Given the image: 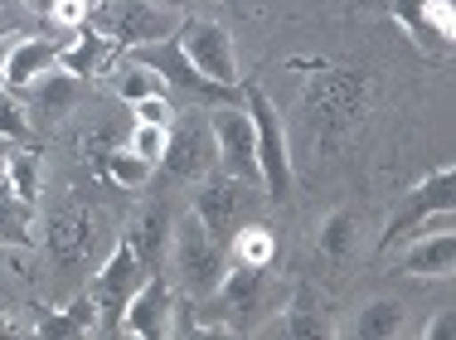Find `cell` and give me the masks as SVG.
<instances>
[{"instance_id":"cell-18","label":"cell","mask_w":456,"mask_h":340,"mask_svg":"<svg viewBox=\"0 0 456 340\" xmlns=\"http://www.w3.org/2000/svg\"><path fill=\"white\" fill-rule=\"evenodd\" d=\"M78 83H83L78 73H69V69H59V63H53L45 79L29 83V87H35V112L49 117V122H53V117H63L73 103H78Z\"/></svg>"},{"instance_id":"cell-16","label":"cell","mask_w":456,"mask_h":340,"mask_svg":"<svg viewBox=\"0 0 456 340\" xmlns=\"http://www.w3.org/2000/svg\"><path fill=\"white\" fill-rule=\"evenodd\" d=\"M132 248H136V258L146 262V272L156 268L160 272V258H166V248H170V214L160 210V204H151V210H141V219L132 224Z\"/></svg>"},{"instance_id":"cell-37","label":"cell","mask_w":456,"mask_h":340,"mask_svg":"<svg viewBox=\"0 0 456 340\" xmlns=\"http://www.w3.org/2000/svg\"><path fill=\"white\" fill-rule=\"evenodd\" d=\"M0 331H10V321H5V316H0Z\"/></svg>"},{"instance_id":"cell-14","label":"cell","mask_w":456,"mask_h":340,"mask_svg":"<svg viewBox=\"0 0 456 340\" xmlns=\"http://www.w3.org/2000/svg\"><path fill=\"white\" fill-rule=\"evenodd\" d=\"M456 268V238L452 228H437V234H418L398 248V272L408 278H452Z\"/></svg>"},{"instance_id":"cell-33","label":"cell","mask_w":456,"mask_h":340,"mask_svg":"<svg viewBox=\"0 0 456 340\" xmlns=\"http://www.w3.org/2000/svg\"><path fill=\"white\" fill-rule=\"evenodd\" d=\"M136 122H156V127H175V103H170V93H156V97H141L132 103Z\"/></svg>"},{"instance_id":"cell-6","label":"cell","mask_w":456,"mask_h":340,"mask_svg":"<svg viewBox=\"0 0 456 340\" xmlns=\"http://www.w3.org/2000/svg\"><path fill=\"white\" fill-rule=\"evenodd\" d=\"M175 44L180 54L194 63V73H204L209 83H224V87H243V73H238V49H233V35L219 25V20H180L175 29Z\"/></svg>"},{"instance_id":"cell-26","label":"cell","mask_w":456,"mask_h":340,"mask_svg":"<svg viewBox=\"0 0 456 340\" xmlns=\"http://www.w3.org/2000/svg\"><path fill=\"white\" fill-rule=\"evenodd\" d=\"M5 180H10V190H15L20 200L35 204V200H39V185H45V170H39V156H35V151H10Z\"/></svg>"},{"instance_id":"cell-25","label":"cell","mask_w":456,"mask_h":340,"mask_svg":"<svg viewBox=\"0 0 456 340\" xmlns=\"http://www.w3.org/2000/svg\"><path fill=\"white\" fill-rule=\"evenodd\" d=\"M403 331V306L398 302H369L360 311V321H354V336L360 340H388Z\"/></svg>"},{"instance_id":"cell-31","label":"cell","mask_w":456,"mask_h":340,"mask_svg":"<svg viewBox=\"0 0 456 340\" xmlns=\"http://www.w3.org/2000/svg\"><path fill=\"white\" fill-rule=\"evenodd\" d=\"M35 5L49 10V15L59 20L63 29H83V25H88V15H93L88 0H35Z\"/></svg>"},{"instance_id":"cell-22","label":"cell","mask_w":456,"mask_h":340,"mask_svg":"<svg viewBox=\"0 0 456 340\" xmlns=\"http://www.w3.org/2000/svg\"><path fill=\"white\" fill-rule=\"evenodd\" d=\"M281 331L287 336H297V340H325V336H335V326H330V316L321 311V297L316 292H297V302L287 306V316H281Z\"/></svg>"},{"instance_id":"cell-35","label":"cell","mask_w":456,"mask_h":340,"mask_svg":"<svg viewBox=\"0 0 456 340\" xmlns=\"http://www.w3.org/2000/svg\"><path fill=\"white\" fill-rule=\"evenodd\" d=\"M160 10H170V15H180V10H190V0H156Z\"/></svg>"},{"instance_id":"cell-21","label":"cell","mask_w":456,"mask_h":340,"mask_svg":"<svg viewBox=\"0 0 456 340\" xmlns=\"http://www.w3.org/2000/svg\"><path fill=\"white\" fill-rule=\"evenodd\" d=\"M233 262H243V268H273V258H277V228L273 224H263V219H253V224H243L233 234Z\"/></svg>"},{"instance_id":"cell-36","label":"cell","mask_w":456,"mask_h":340,"mask_svg":"<svg viewBox=\"0 0 456 340\" xmlns=\"http://www.w3.org/2000/svg\"><path fill=\"white\" fill-rule=\"evenodd\" d=\"M5 170H10V146H5V137H0V180H5Z\"/></svg>"},{"instance_id":"cell-13","label":"cell","mask_w":456,"mask_h":340,"mask_svg":"<svg viewBox=\"0 0 456 340\" xmlns=\"http://www.w3.org/2000/svg\"><path fill=\"white\" fill-rule=\"evenodd\" d=\"M59 54H63V39L15 35V44H10L5 59H0V83H5L10 93H20V87H29L35 79H45L53 63H59Z\"/></svg>"},{"instance_id":"cell-10","label":"cell","mask_w":456,"mask_h":340,"mask_svg":"<svg viewBox=\"0 0 456 340\" xmlns=\"http://www.w3.org/2000/svg\"><path fill=\"white\" fill-rule=\"evenodd\" d=\"M364 107V79L360 73H325V79L306 83V112L321 122L325 141H335L340 131H350V122Z\"/></svg>"},{"instance_id":"cell-29","label":"cell","mask_w":456,"mask_h":340,"mask_svg":"<svg viewBox=\"0 0 456 340\" xmlns=\"http://www.w3.org/2000/svg\"><path fill=\"white\" fill-rule=\"evenodd\" d=\"M102 170H107V180L126 185V190H141V185H146V175H151V166L136 156L132 146H126V151H112V156L102 161Z\"/></svg>"},{"instance_id":"cell-3","label":"cell","mask_w":456,"mask_h":340,"mask_svg":"<svg viewBox=\"0 0 456 340\" xmlns=\"http://www.w3.org/2000/svg\"><path fill=\"white\" fill-rule=\"evenodd\" d=\"M170 258H175L184 297H194V302L214 297L224 272H228V248L200 224V214H190L184 224L170 228Z\"/></svg>"},{"instance_id":"cell-38","label":"cell","mask_w":456,"mask_h":340,"mask_svg":"<svg viewBox=\"0 0 456 340\" xmlns=\"http://www.w3.org/2000/svg\"><path fill=\"white\" fill-rule=\"evenodd\" d=\"M228 5H233V0H228Z\"/></svg>"},{"instance_id":"cell-12","label":"cell","mask_w":456,"mask_h":340,"mask_svg":"<svg viewBox=\"0 0 456 340\" xmlns=\"http://www.w3.org/2000/svg\"><path fill=\"white\" fill-rule=\"evenodd\" d=\"M170 311H175V297H170L166 278H146L136 287V297L126 302L122 311V331L136 336V340H156V336H170Z\"/></svg>"},{"instance_id":"cell-28","label":"cell","mask_w":456,"mask_h":340,"mask_svg":"<svg viewBox=\"0 0 456 340\" xmlns=\"http://www.w3.org/2000/svg\"><path fill=\"white\" fill-rule=\"evenodd\" d=\"M117 93H122L126 103H141V97H156V93H170V87H166V79H156V73H151L146 63L126 59V63H122V73H117Z\"/></svg>"},{"instance_id":"cell-7","label":"cell","mask_w":456,"mask_h":340,"mask_svg":"<svg viewBox=\"0 0 456 340\" xmlns=\"http://www.w3.org/2000/svg\"><path fill=\"white\" fill-rule=\"evenodd\" d=\"M132 59L146 63L156 79H166V87H175V93H184V97H200V103L224 107V103H238V97H243V87H224V83H209L204 73H194V63L180 54L175 35H170V39H156V44H136Z\"/></svg>"},{"instance_id":"cell-1","label":"cell","mask_w":456,"mask_h":340,"mask_svg":"<svg viewBox=\"0 0 456 340\" xmlns=\"http://www.w3.org/2000/svg\"><path fill=\"white\" fill-rule=\"evenodd\" d=\"M452 204H456V170L437 166L432 175H422L408 190V200L394 210V219L384 224V238H379V253H394L408 238L418 234H437V228H452Z\"/></svg>"},{"instance_id":"cell-4","label":"cell","mask_w":456,"mask_h":340,"mask_svg":"<svg viewBox=\"0 0 456 340\" xmlns=\"http://www.w3.org/2000/svg\"><path fill=\"white\" fill-rule=\"evenodd\" d=\"M88 25L102 35L112 49H136V44H156L175 35V15L160 10L156 0H97Z\"/></svg>"},{"instance_id":"cell-11","label":"cell","mask_w":456,"mask_h":340,"mask_svg":"<svg viewBox=\"0 0 456 340\" xmlns=\"http://www.w3.org/2000/svg\"><path fill=\"white\" fill-rule=\"evenodd\" d=\"M388 15L412 35L428 59H442L456 39V10L452 0H388Z\"/></svg>"},{"instance_id":"cell-17","label":"cell","mask_w":456,"mask_h":340,"mask_svg":"<svg viewBox=\"0 0 456 340\" xmlns=\"http://www.w3.org/2000/svg\"><path fill=\"white\" fill-rule=\"evenodd\" d=\"M257 287H263V268H243V262H233V268L224 272V282H219V292H214V297L224 302L228 316H233V331L243 326V316L253 311Z\"/></svg>"},{"instance_id":"cell-8","label":"cell","mask_w":456,"mask_h":340,"mask_svg":"<svg viewBox=\"0 0 456 340\" xmlns=\"http://www.w3.org/2000/svg\"><path fill=\"white\" fill-rule=\"evenodd\" d=\"M209 137H214V161H219L228 175H238V180H248V185H263V166H257V131H253L248 107L243 112H238L233 103L214 107Z\"/></svg>"},{"instance_id":"cell-34","label":"cell","mask_w":456,"mask_h":340,"mask_svg":"<svg viewBox=\"0 0 456 340\" xmlns=\"http://www.w3.org/2000/svg\"><path fill=\"white\" fill-rule=\"evenodd\" d=\"M422 340H442V336H452V311H437L432 321H422Z\"/></svg>"},{"instance_id":"cell-24","label":"cell","mask_w":456,"mask_h":340,"mask_svg":"<svg viewBox=\"0 0 456 340\" xmlns=\"http://www.w3.org/2000/svg\"><path fill=\"white\" fill-rule=\"evenodd\" d=\"M88 224H93V214H63V219H53V253H59V262H83L88 258V248H93V234H88Z\"/></svg>"},{"instance_id":"cell-20","label":"cell","mask_w":456,"mask_h":340,"mask_svg":"<svg viewBox=\"0 0 456 340\" xmlns=\"http://www.w3.org/2000/svg\"><path fill=\"white\" fill-rule=\"evenodd\" d=\"M35 331H39V336H49V340L93 336V331H97V306H93V297H78V302L59 306V311L39 316V321H35Z\"/></svg>"},{"instance_id":"cell-15","label":"cell","mask_w":456,"mask_h":340,"mask_svg":"<svg viewBox=\"0 0 456 340\" xmlns=\"http://www.w3.org/2000/svg\"><path fill=\"white\" fill-rule=\"evenodd\" d=\"M209 161H214L209 127H170L166 156H160L166 175H175V180H200V175L209 170Z\"/></svg>"},{"instance_id":"cell-23","label":"cell","mask_w":456,"mask_h":340,"mask_svg":"<svg viewBox=\"0 0 456 340\" xmlns=\"http://www.w3.org/2000/svg\"><path fill=\"white\" fill-rule=\"evenodd\" d=\"M112 54V44H107L102 35H97L93 25H83L78 29V44H63V54H59V69H69V73H78V79H93V69Z\"/></svg>"},{"instance_id":"cell-30","label":"cell","mask_w":456,"mask_h":340,"mask_svg":"<svg viewBox=\"0 0 456 340\" xmlns=\"http://www.w3.org/2000/svg\"><path fill=\"white\" fill-rule=\"evenodd\" d=\"M166 141H170V127H156V122H136V131H132V151L146 166H156L166 156Z\"/></svg>"},{"instance_id":"cell-9","label":"cell","mask_w":456,"mask_h":340,"mask_svg":"<svg viewBox=\"0 0 456 340\" xmlns=\"http://www.w3.org/2000/svg\"><path fill=\"white\" fill-rule=\"evenodd\" d=\"M151 272H146V262L136 258V248H132V238H122V244L107 253L102 262V272H97V282H93V306H97V321H107V326H122V311H126V302L136 297V287L146 282Z\"/></svg>"},{"instance_id":"cell-27","label":"cell","mask_w":456,"mask_h":340,"mask_svg":"<svg viewBox=\"0 0 456 340\" xmlns=\"http://www.w3.org/2000/svg\"><path fill=\"white\" fill-rule=\"evenodd\" d=\"M350 244H354V214L350 210H335L321 224V258L345 262V258H350Z\"/></svg>"},{"instance_id":"cell-32","label":"cell","mask_w":456,"mask_h":340,"mask_svg":"<svg viewBox=\"0 0 456 340\" xmlns=\"http://www.w3.org/2000/svg\"><path fill=\"white\" fill-rule=\"evenodd\" d=\"M29 131L35 127H29V117L20 112V103L10 93H0V137L5 141H29Z\"/></svg>"},{"instance_id":"cell-19","label":"cell","mask_w":456,"mask_h":340,"mask_svg":"<svg viewBox=\"0 0 456 340\" xmlns=\"http://www.w3.org/2000/svg\"><path fill=\"white\" fill-rule=\"evenodd\" d=\"M0 244H15V248H35V204L20 200L10 190V180H0Z\"/></svg>"},{"instance_id":"cell-2","label":"cell","mask_w":456,"mask_h":340,"mask_svg":"<svg viewBox=\"0 0 456 340\" xmlns=\"http://www.w3.org/2000/svg\"><path fill=\"white\" fill-rule=\"evenodd\" d=\"M263 185H248L238 180V175H200V195H194V214H200V224L209 228L214 238L228 248L233 244V234L243 224H253L257 214H263Z\"/></svg>"},{"instance_id":"cell-5","label":"cell","mask_w":456,"mask_h":340,"mask_svg":"<svg viewBox=\"0 0 456 340\" xmlns=\"http://www.w3.org/2000/svg\"><path fill=\"white\" fill-rule=\"evenodd\" d=\"M243 103L257 131V166H263V195L267 200H287L291 195V156H287V131H281V112L273 97L253 79H243Z\"/></svg>"}]
</instances>
